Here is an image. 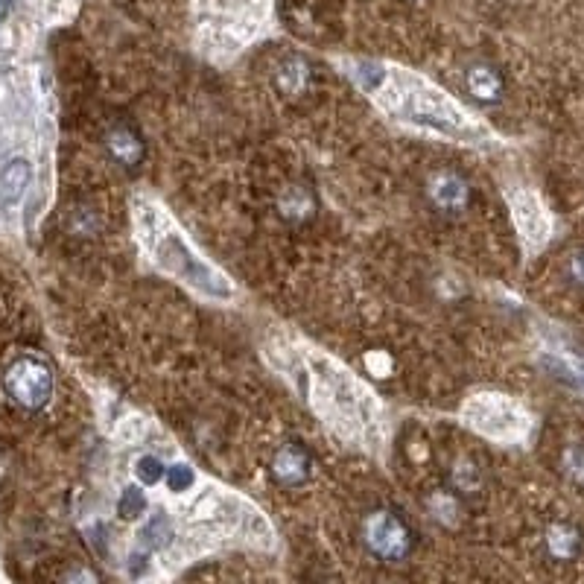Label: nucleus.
Wrapping results in <instances>:
<instances>
[{
  "label": "nucleus",
  "mask_w": 584,
  "mask_h": 584,
  "mask_svg": "<svg viewBox=\"0 0 584 584\" xmlns=\"http://www.w3.org/2000/svg\"><path fill=\"white\" fill-rule=\"evenodd\" d=\"M141 231H144L146 249L152 252V257L170 275L182 278L184 284H190L196 290L217 295V298H228L231 295L228 281L187 246V240L179 234V228L173 225V219L164 217L158 208L141 205Z\"/></svg>",
  "instance_id": "1"
},
{
  "label": "nucleus",
  "mask_w": 584,
  "mask_h": 584,
  "mask_svg": "<svg viewBox=\"0 0 584 584\" xmlns=\"http://www.w3.org/2000/svg\"><path fill=\"white\" fill-rule=\"evenodd\" d=\"M3 389L12 398V403H18L21 409L38 412L53 395V374L44 363H38L33 357H24L6 368Z\"/></svg>",
  "instance_id": "2"
},
{
  "label": "nucleus",
  "mask_w": 584,
  "mask_h": 584,
  "mask_svg": "<svg viewBox=\"0 0 584 584\" xmlns=\"http://www.w3.org/2000/svg\"><path fill=\"white\" fill-rule=\"evenodd\" d=\"M471 415H474L476 430H482L485 436L511 441V438L523 436L526 430V415L506 398H494V395H482L471 403Z\"/></svg>",
  "instance_id": "3"
},
{
  "label": "nucleus",
  "mask_w": 584,
  "mask_h": 584,
  "mask_svg": "<svg viewBox=\"0 0 584 584\" xmlns=\"http://www.w3.org/2000/svg\"><path fill=\"white\" fill-rule=\"evenodd\" d=\"M365 544L383 561H401L412 547V535L401 520L389 511H374L365 520Z\"/></svg>",
  "instance_id": "4"
},
{
  "label": "nucleus",
  "mask_w": 584,
  "mask_h": 584,
  "mask_svg": "<svg viewBox=\"0 0 584 584\" xmlns=\"http://www.w3.org/2000/svg\"><path fill=\"white\" fill-rule=\"evenodd\" d=\"M511 205H514V217H517L523 237L529 243H544L549 237V217L544 214L541 202L532 193L520 190V193L511 196Z\"/></svg>",
  "instance_id": "5"
},
{
  "label": "nucleus",
  "mask_w": 584,
  "mask_h": 584,
  "mask_svg": "<svg viewBox=\"0 0 584 584\" xmlns=\"http://www.w3.org/2000/svg\"><path fill=\"white\" fill-rule=\"evenodd\" d=\"M30 179H33V167L27 158H12L0 167V202L3 205H15L24 190L30 187Z\"/></svg>",
  "instance_id": "6"
},
{
  "label": "nucleus",
  "mask_w": 584,
  "mask_h": 584,
  "mask_svg": "<svg viewBox=\"0 0 584 584\" xmlns=\"http://www.w3.org/2000/svg\"><path fill=\"white\" fill-rule=\"evenodd\" d=\"M307 474H310V462H307L304 450L287 447V450L278 453V459H275V476H278L281 482H287V485H301V482L307 479Z\"/></svg>",
  "instance_id": "7"
},
{
  "label": "nucleus",
  "mask_w": 584,
  "mask_h": 584,
  "mask_svg": "<svg viewBox=\"0 0 584 584\" xmlns=\"http://www.w3.org/2000/svg\"><path fill=\"white\" fill-rule=\"evenodd\" d=\"M109 149L111 155L117 158V161H123V164H135L138 158H141V152H144V146L138 141V135L132 132V129H114L109 135Z\"/></svg>",
  "instance_id": "8"
},
{
  "label": "nucleus",
  "mask_w": 584,
  "mask_h": 584,
  "mask_svg": "<svg viewBox=\"0 0 584 584\" xmlns=\"http://www.w3.org/2000/svg\"><path fill=\"white\" fill-rule=\"evenodd\" d=\"M433 196L444 208H456L465 202V184L459 182L456 176H438L433 182Z\"/></svg>",
  "instance_id": "9"
},
{
  "label": "nucleus",
  "mask_w": 584,
  "mask_h": 584,
  "mask_svg": "<svg viewBox=\"0 0 584 584\" xmlns=\"http://www.w3.org/2000/svg\"><path fill=\"white\" fill-rule=\"evenodd\" d=\"M468 85L479 100H494L497 91H500V76L491 68H474L468 76Z\"/></svg>",
  "instance_id": "10"
},
{
  "label": "nucleus",
  "mask_w": 584,
  "mask_h": 584,
  "mask_svg": "<svg viewBox=\"0 0 584 584\" xmlns=\"http://www.w3.org/2000/svg\"><path fill=\"white\" fill-rule=\"evenodd\" d=\"M579 547V535L573 532V529H567V526H555L552 532H549V549L555 552V555H561V558H567V555H573Z\"/></svg>",
  "instance_id": "11"
},
{
  "label": "nucleus",
  "mask_w": 584,
  "mask_h": 584,
  "mask_svg": "<svg viewBox=\"0 0 584 584\" xmlns=\"http://www.w3.org/2000/svg\"><path fill=\"white\" fill-rule=\"evenodd\" d=\"M167 538H170V523H167V517H164V514L149 517L144 526L146 544H149V547H161V544H167Z\"/></svg>",
  "instance_id": "12"
},
{
  "label": "nucleus",
  "mask_w": 584,
  "mask_h": 584,
  "mask_svg": "<svg viewBox=\"0 0 584 584\" xmlns=\"http://www.w3.org/2000/svg\"><path fill=\"white\" fill-rule=\"evenodd\" d=\"M117 509H120V514L123 517H138V514H144L146 509V497L138 491V488H126L123 491V497H120V503H117Z\"/></svg>",
  "instance_id": "13"
},
{
  "label": "nucleus",
  "mask_w": 584,
  "mask_h": 584,
  "mask_svg": "<svg viewBox=\"0 0 584 584\" xmlns=\"http://www.w3.org/2000/svg\"><path fill=\"white\" fill-rule=\"evenodd\" d=\"M135 474H138V479H141L144 485H155V482L164 476V465H161L155 456H141V459H138Z\"/></svg>",
  "instance_id": "14"
},
{
  "label": "nucleus",
  "mask_w": 584,
  "mask_h": 584,
  "mask_svg": "<svg viewBox=\"0 0 584 584\" xmlns=\"http://www.w3.org/2000/svg\"><path fill=\"white\" fill-rule=\"evenodd\" d=\"M167 485H170V491H187V488L193 485V471H190L187 465H176V468H170V474H167Z\"/></svg>",
  "instance_id": "15"
},
{
  "label": "nucleus",
  "mask_w": 584,
  "mask_h": 584,
  "mask_svg": "<svg viewBox=\"0 0 584 584\" xmlns=\"http://www.w3.org/2000/svg\"><path fill=\"white\" fill-rule=\"evenodd\" d=\"M307 211H310V199L304 196V193H292L290 199H287V211L284 214H290V217H307Z\"/></svg>",
  "instance_id": "16"
},
{
  "label": "nucleus",
  "mask_w": 584,
  "mask_h": 584,
  "mask_svg": "<svg viewBox=\"0 0 584 584\" xmlns=\"http://www.w3.org/2000/svg\"><path fill=\"white\" fill-rule=\"evenodd\" d=\"M570 272H573V278H576L579 284H584V252H579V255H573Z\"/></svg>",
  "instance_id": "17"
},
{
  "label": "nucleus",
  "mask_w": 584,
  "mask_h": 584,
  "mask_svg": "<svg viewBox=\"0 0 584 584\" xmlns=\"http://www.w3.org/2000/svg\"><path fill=\"white\" fill-rule=\"evenodd\" d=\"M567 459L579 465V468H573V474H576V479H579V482H584V450H573Z\"/></svg>",
  "instance_id": "18"
}]
</instances>
